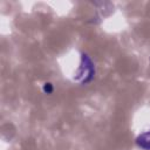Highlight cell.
<instances>
[{
	"label": "cell",
	"mask_w": 150,
	"mask_h": 150,
	"mask_svg": "<svg viewBox=\"0 0 150 150\" xmlns=\"http://www.w3.org/2000/svg\"><path fill=\"white\" fill-rule=\"evenodd\" d=\"M136 144L143 150H150V130H146L137 136Z\"/></svg>",
	"instance_id": "2"
},
{
	"label": "cell",
	"mask_w": 150,
	"mask_h": 150,
	"mask_svg": "<svg viewBox=\"0 0 150 150\" xmlns=\"http://www.w3.org/2000/svg\"><path fill=\"white\" fill-rule=\"evenodd\" d=\"M43 91L47 93V94H50V93L53 91V86H52L50 83H45V86H43Z\"/></svg>",
	"instance_id": "3"
},
{
	"label": "cell",
	"mask_w": 150,
	"mask_h": 150,
	"mask_svg": "<svg viewBox=\"0 0 150 150\" xmlns=\"http://www.w3.org/2000/svg\"><path fill=\"white\" fill-rule=\"evenodd\" d=\"M95 75V67L91 59L87 54L81 55V63L75 73L74 79L80 83H88L93 80Z\"/></svg>",
	"instance_id": "1"
}]
</instances>
